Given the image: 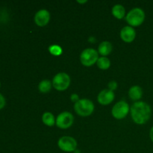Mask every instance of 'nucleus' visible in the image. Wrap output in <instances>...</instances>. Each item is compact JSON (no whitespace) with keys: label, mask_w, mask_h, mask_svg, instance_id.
Here are the masks:
<instances>
[{"label":"nucleus","mask_w":153,"mask_h":153,"mask_svg":"<svg viewBox=\"0 0 153 153\" xmlns=\"http://www.w3.org/2000/svg\"><path fill=\"white\" fill-rule=\"evenodd\" d=\"M132 120L137 124H145L149 121L152 115L150 106L145 102H136L131 107Z\"/></svg>","instance_id":"obj_1"},{"label":"nucleus","mask_w":153,"mask_h":153,"mask_svg":"<svg viewBox=\"0 0 153 153\" xmlns=\"http://www.w3.org/2000/svg\"><path fill=\"white\" fill-rule=\"evenodd\" d=\"M74 109L76 113L82 117H88L94 111V105L91 100L88 99L79 100L75 103Z\"/></svg>","instance_id":"obj_2"},{"label":"nucleus","mask_w":153,"mask_h":153,"mask_svg":"<svg viewBox=\"0 0 153 153\" xmlns=\"http://www.w3.org/2000/svg\"><path fill=\"white\" fill-rule=\"evenodd\" d=\"M145 19V13L141 8L135 7L126 15V21L131 26H139Z\"/></svg>","instance_id":"obj_3"},{"label":"nucleus","mask_w":153,"mask_h":153,"mask_svg":"<svg viewBox=\"0 0 153 153\" xmlns=\"http://www.w3.org/2000/svg\"><path fill=\"white\" fill-rule=\"evenodd\" d=\"M99 59V54L95 49H85L82 52L80 56V60L82 64L85 67H91L97 62Z\"/></svg>","instance_id":"obj_4"},{"label":"nucleus","mask_w":153,"mask_h":153,"mask_svg":"<svg viewBox=\"0 0 153 153\" xmlns=\"http://www.w3.org/2000/svg\"><path fill=\"white\" fill-rule=\"evenodd\" d=\"M70 84V78L67 73H59L53 78L52 85L56 90L60 91H65Z\"/></svg>","instance_id":"obj_5"},{"label":"nucleus","mask_w":153,"mask_h":153,"mask_svg":"<svg viewBox=\"0 0 153 153\" xmlns=\"http://www.w3.org/2000/svg\"><path fill=\"white\" fill-rule=\"evenodd\" d=\"M60 149L64 152H75L77 148V142L73 137L69 136H64L61 137L58 142Z\"/></svg>","instance_id":"obj_6"},{"label":"nucleus","mask_w":153,"mask_h":153,"mask_svg":"<svg viewBox=\"0 0 153 153\" xmlns=\"http://www.w3.org/2000/svg\"><path fill=\"white\" fill-rule=\"evenodd\" d=\"M129 105L124 101H120L116 103L112 108V115L116 119L121 120L127 116L129 112Z\"/></svg>","instance_id":"obj_7"},{"label":"nucleus","mask_w":153,"mask_h":153,"mask_svg":"<svg viewBox=\"0 0 153 153\" xmlns=\"http://www.w3.org/2000/svg\"><path fill=\"white\" fill-rule=\"evenodd\" d=\"M74 121V117L70 112H62L58 116L56 119V125L60 128H68L71 126Z\"/></svg>","instance_id":"obj_8"},{"label":"nucleus","mask_w":153,"mask_h":153,"mask_svg":"<svg viewBox=\"0 0 153 153\" xmlns=\"http://www.w3.org/2000/svg\"><path fill=\"white\" fill-rule=\"evenodd\" d=\"M49 19H50L49 12L44 9L38 10L34 16V22L39 26H45L47 25L48 22H49Z\"/></svg>","instance_id":"obj_9"},{"label":"nucleus","mask_w":153,"mask_h":153,"mask_svg":"<svg viewBox=\"0 0 153 153\" xmlns=\"http://www.w3.org/2000/svg\"><path fill=\"white\" fill-rule=\"evenodd\" d=\"M97 99L100 104L106 105L110 104L114 100V93L111 90L105 89L99 94Z\"/></svg>","instance_id":"obj_10"},{"label":"nucleus","mask_w":153,"mask_h":153,"mask_svg":"<svg viewBox=\"0 0 153 153\" xmlns=\"http://www.w3.org/2000/svg\"><path fill=\"white\" fill-rule=\"evenodd\" d=\"M120 37L123 41L131 43L136 37V31L131 26H125L120 31Z\"/></svg>","instance_id":"obj_11"},{"label":"nucleus","mask_w":153,"mask_h":153,"mask_svg":"<svg viewBox=\"0 0 153 153\" xmlns=\"http://www.w3.org/2000/svg\"><path fill=\"white\" fill-rule=\"evenodd\" d=\"M143 95V90L139 86L131 87L128 91V96L133 100H140Z\"/></svg>","instance_id":"obj_12"},{"label":"nucleus","mask_w":153,"mask_h":153,"mask_svg":"<svg viewBox=\"0 0 153 153\" xmlns=\"http://www.w3.org/2000/svg\"><path fill=\"white\" fill-rule=\"evenodd\" d=\"M112 45L110 42L103 41L99 46V53L103 56L108 55L112 51Z\"/></svg>","instance_id":"obj_13"},{"label":"nucleus","mask_w":153,"mask_h":153,"mask_svg":"<svg viewBox=\"0 0 153 153\" xmlns=\"http://www.w3.org/2000/svg\"><path fill=\"white\" fill-rule=\"evenodd\" d=\"M126 9L122 4H115L112 8V14L117 19H123L125 16Z\"/></svg>","instance_id":"obj_14"},{"label":"nucleus","mask_w":153,"mask_h":153,"mask_svg":"<svg viewBox=\"0 0 153 153\" xmlns=\"http://www.w3.org/2000/svg\"><path fill=\"white\" fill-rule=\"evenodd\" d=\"M42 120H43V123L48 126H52L55 122V117L50 112H46L43 114V117H42Z\"/></svg>","instance_id":"obj_15"},{"label":"nucleus","mask_w":153,"mask_h":153,"mask_svg":"<svg viewBox=\"0 0 153 153\" xmlns=\"http://www.w3.org/2000/svg\"><path fill=\"white\" fill-rule=\"evenodd\" d=\"M97 66L102 70H107L111 65L110 60L106 57H101L97 61Z\"/></svg>","instance_id":"obj_16"},{"label":"nucleus","mask_w":153,"mask_h":153,"mask_svg":"<svg viewBox=\"0 0 153 153\" xmlns=\"http://www.w3.org/2000/svg\"><path fill=\"white\" fill-rule=\"evenodd\" d=\"M52 85L50 81L49 80H43L40 82L39 84V91L42 93H47L52 88Z\"/></svg>","instance_id":"obj_17"},{"label":"nucleus","mask_w":153,"mask_h":153,"mask_svg":"<svg viewBox=\"0 0 153 153\" xmlns=\"http://www.w3.org/2000/svg\"><path fill=\"white\" fill-rule=\"evenodd\" d=\"M49 51L50 52V53L52 55H55V56L61 55V53H62V49L61 48V46H58V45H52V46H50L49 48Z\"/></svg>","instance_id":"obj_18"},{"label":"nucleus","mask_w":153,"mask_h":153,"mask_svg":"<svg viewBox=\"0 0 153 153\" xmlns=\"http://www.w3.org/2000/svg\"><path fill=\"white\" fill-rule=\"evenodd\" d=\"M108 88L109 90H111V91H114V90H116L117 88V82H114V81H112V82H109Z\"/></svg>","instance_id":"obj_19"},{"label":"nucleus","mask_w":153,"mask_h":153,"mask_svg":"<svg viewBox=\"0 0 153 153\" xmlns=\"http://www.w3.org/2000/svg\"><path fill=\"white\" fill-rule=\"evenodd\" d=\"M4 105H5V99L2 94H0V109L4 108Z\"/></svg>","instance_id":"obj_20"},{"label":"nucleus","mask_w":153,"mask_h":153,"mask_svg":"<svg viewBox=\"0 0 153 153\" xmlns=\"http://www.w3.org/2000/svg\"><path fill=\"white\" fill-rule=\"evenodd\" d=\"M71 100L73 102H75L79 101V97H78L77 94H73V95L71 96Z\"/></svg>","instance_id":"obj_21"},{"label":"nucleus","mask_w":153,"mask_h":153,"mask_svg":"<svg viewBox=\"0 0 153 153\" xmlns=\"http://www.w3.org/2000/svg\"><path fill=\"white\" fill-rule=\"evenodd\" d=\"M149 137H150L151 140L153 142V126L150 129V131H149Z\"/></svg>","instance_id":"obj_22"},{"label":"nucleus","mask_w":153,"mask_h":153,"mask_svg":"<svg viewBox=\"0 0 153 153\" xmlns=\"http://www.w3.org/2000/svg\"><path fill=\"white\" fill-rule=\"evenodd\" d=\"M78 2H79V3H85V2H87V1L86 0H85V1H79V0H78Z\"/></svg>","instance_id":"obj_23"},{"label":"nucleus","mask_w":153,"mask_h":153,"mask_svg":"<svg viewBox=\"0 0 153 153\" xmlns=\"http://www.w3.org/2000/svg\"><path fill=\"white\" fill-rule=\"evenodd\" d=\"M0 85H1V84H0Z\"/></svg>","instance_id":"obj_24"}]
</instances>
